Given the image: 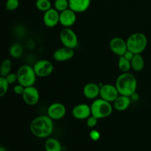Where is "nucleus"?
<instances>
[{"label": "nucleus", "instance_id": "obj_28", "mask_svg": "<svg viewBox=\"0 0 151 151\" xmlns=\"http://www.w3.org/2000/svg\"><path fill=\"white\" fill-rule=\"evenodd\" d=\"M7 80V83H8L10 85H13L15 84L16 82H18V77L17 74L13 73V72H10L6 77H4Z\"/></svg>", "mask_w": 151, "mask_h": 151}, {"label": "nucleus", "instance_id": "obj_23", "mask_svg": "<svg viewBox=\"0 0 151 151\" xmlns=\"http://www.w3.org/2000/svg\"><path fill=\"white\" fill-rule=\"evenodd\" d=\"M118 68L122 72H129L131 69V60L125 58L124 56H119L118 59Z\"/></svg>", "mask_w": 151, "mask_h": 151}, {"label": "nucleus", "instance_id": "obj_30", "mask_svg": "<svg viewBox=\"0 0 151 151\" xmlns=\"http://www.w3.org/2000/svg\"><path fill=\"white\" fill-rule=\"evenodd\" d=\"M89 137L92 141L97 142L100 140V137H101V134H100V131H98L96 129H92L89 133Z\"/></svg>", "mask_w": 151, "mask_h": 151}, {"label": "nucleus", "instance_id": "obj_10", "mask_svg": "<svg viewBox=\"0 0 151 151\" xmlns=\"http://www.w3.org/2000/svg\"><path fill=\"white\" fill-rule=\"evenodd\" d=\"M66 114V108L61 103H53L47 109V115L52 120H60Z\"/></svg>", "mask_w": 151, "mask_h": 151}, {"label": "nucleus", "instance_id": "obj_34", "mask_svg": "<svg viewBox=\"0 0 151 151\" xmlns=\"http://www.w3.org/2000/svg\"><path fill=\"white\" fill-rule=\"evenodd\" d=\"M0 151H7V150L3 146H0Z\"/></svg>", "mask_w": 151, "mask_h": 151}, {"label": "nucleus", "instance_id": "obj_2", "mask_svg": "<svg viewBox=\"0 0 151 151\" xmlns=\"http://www.w3.org/2000/svg\"><path fill=\"white\" fill-rule=\"evenodd\" d=\"M115 86L120 95L131 97L137 91V80L130 72H122L116 78Z\"/></svg>", "mask_w": 151, "mask_h": 151}, {"label": "nucleus", "instance_id": "obj_13", "mask_svg": "<svg viewBox=\"0 0 151 151\" xmlns=\"http://www.w3.org/2000/svg\"><path fill=\"white\" fill-rule=\"evenodd\" d=\"M59 19H60V13L54 7H52L51 9L44 13L43 22L46 27L52 28L59 24Z\"/></svg>", "mask_w": 151, "mask_h": 151}, {"label": "nucleus", "instance_id": "obj_8", "mask_svg": "<svg viewBox=\"0 0 151 151\" xmlns=\"http://www.w3.org/2000/svg\"><path fill=\"white\" fill-rule=\"evenodd\" d=\"M100 97L109 102V103H113V102L119 97V94L116 88V86L112 85V84L106 83L100 84Z\"/></svg>", "mask_w": 151, "mask_h": 151}, {"label": "nucleus", "instance_id": "obj_33", "mask_svg": "<svg viewBox=\"0 0 151 151\" xmlns=\"http://www.w3.org/2000/svg\"><path fill=\"white\" fill-rule=\"evenodd\" d=\"M130 98H131V100H134V101H137V100H139V95L138 93L136 91L135 93H134V94H133L130 97Z\"/></svg>", "mask_w": 151, "mask_h": 151}, {"label": "nucleus", "instance_id": "obj_26", "mask_svg": "<svg viewBox=\"0 0 151 151\" xmlns=\"http://www.w3.org/2000/svg\"><path fill=\"white\" fill-rule=\"evenodd\" d=\"M10 84L4 77L0 76V97H2L7 93Z\"/></svg>", "mask_w": 151, "mask_h": 151}, {"label": "nucleus", "instance_id": "obj_15", "mask_svg": "<svg viewBox=\"0 0 151 151\" xmlns=\"http://www.w3.org/2000/svg\"><path fill=\"white\" fill-rule=\"evenodd\" d=\"M75 55L74 49L69 48L63 46V47L57 49L53 53V58L58 62H65L71 60Z\"/></svg>", "mask_w": 151, "mask_h": 151}, {"label": "nucleus", "instance_id": "obj_11", "mask_svg": "<svg viewBox=\"0 0 151 151\" xmlns=\"http://www.w3.org/2000/svg\"><path fill=\"white\" fill-rule=\"evenodd\" d=\"M109 47L112 52L119 57L123 55L125 52L128 50L126 41L120 37H114L111 38L109 42Z\"/></svg>", "mask_w": 151, "mask_h": 151}, {"label": "nucleus", "instance_id": "obj_22", "mask_svg": "<svg viewBox=\"0 0 151 151\" xmlns=\"http://www.w3.org/2000/svg\"><path fill=\"white\" fill-rule=\"evenodd\" d=\"M13 63L9 58H6L2 60L0 64V76L6 77L9 73L11 72Z\"/></svg>", "mask_w": 151, "mask_h": 151}, {"label": "nucleus", "instance_id": "obj_19", "mask_svg": "<svg viewBox=\"0 0 151 151\" xmlns=\"http://www.w3.org/2000/svg\"><path fill=\"white\" fill-rule=\"evenodd\" d=\"M46 151H62V145L58 139L53 137H48L44 144Z\"/></svg>", "mask_w": 151, "mask_h": 151}, {"label": "nucleus", "instance_id": "obj_21", "mask_svg": "<svg viewBox=\"0 0 151 151\" xmlns=\"http://www.w3.org/2000/svg\"><path fill=\"white\" fill-rule=\"evenodd\" d=\"M24 53V48L22 44L19 43H14L10 46L9 49V54L11 58L14 59L20 58Z\"/></svg>", "mask_w": 151, "mask_h": 151}, {"label": "nucleus", "instance_id": "obj_5", "mask_svg": "<svg viewBox=\"0 0 151 151\" xmlns=\"http://www.w3.org/2000/svg\"><path fill=\"white\" fill-rule=\"evenodd\" d=\"M18 83L24 87L34 86L36 82L37 75L34 71L33 67L27 64L22 65L18 69L17 72Z\"/></svg>", "mask_w": 151, "mask_h": 151}, {"label": "nucleus", "instance_id": "obj_25", "mask_svg": "<svg viewBox=\"0 0 151 151\" xmlns=\"http://www.w3.org/2000/svg\"><path fill=\"white\" fill-rule=\"evenodd\" d=\"M54 8L59 13L69 8V0H55Z\"/></svg>", "mask_w": 151, "mask_h": 151}, {"label": "nucleus", "instance_id": "obj_32", "mask_svg": "<svg viewBox=\"0 0 151 151\" xmlns=\"http://www.w3.org/2000/svg\"><path fill=\"white\" fill-rule=\"evenodd\" d=\"M134 55H135V54H134V53H133L132 52L129 51V50H128L126 52H125V54H124L122 56H124V57H125V58L128 59V60H132L133 58H134Z\"/></svg>", "mask_w": 151, "mask_h": 151}, {"label": "nucleus", "instance_id": "obj_1", "mask_svg": "<svg viewBox=\"0 0 151 151\" xmlns=\"http://www.w3.org/2000/svg\"><path fill=\"white\" fill-rule=\"evenodd\" d=\"M54 120L48 115H41L34 118L30 122V131L35 137L39 139L48 138L54 131Z\"/></svg>", "mask_w": 151, "mask_h": 151}, {"label": "nucleus", "instance_id": "obj_29", "mask_svg": "<svg viewBox=\"0 0 151 151\" xmlns=\"http://www.w3.org/2000/svg\"><path fill=\"white\" fill-rule=\"evenodd\" d=\"M98 119L93 115H91L88 119H86V125L90 128H94L97 125Z\"/></svg>", "mask_w": 151, "mask_h": 151}, {"label": "nucleus", "instance_id": "obj_9", "mask_svg": "<svg viewBox=\"0 0 151 151\" xmlns=\"http://www.w3.org/2000/svg\"><path fill=\"white\" fill-rule=\"evenodd\" d=\"M22 96L24 102L28 106H35L40 100L39 91L34 86L25 87Z\"/></svg>", "mask_w": 151, "mask_h": 151}, {"label": "nucleus", "instance_id": "obj_4", "mask_svg": "<svg viewBox=\"0 0 151 151\" xmlns=\"http://www.w3.org/2000/svg\"><path fill=\"white\" fill-rule=\"evenodd\" d=\"M90 107H91V115L97 117L98 119L109 117L114 110L113 105H111V103H109L100 97L94 100Z\"/></svg>", "mask_w": 151, "mask_h": 151}, {"label": "nucleus", "instance_id": "obj_17", "mask_svg": "<svg viewBox=\"0 0 151 151\" xmlns=\"http://www.w3.org/2000/svg\"><path fill=\"white\" fill-rule=\"evenodd\" d=\"M91 2V0H69V6L76 13H81L89 8Z\"/></svg>", "mask_w": 151, "mask_h": 151}, {"label": "nucleus", "instance_id": "obj_24", "mask_svg": "<svg viewBox=\"0 0 151 151\" xmlns=\"http://www.w3.org/2000/svg\"><path fill=\"white\" fill-rule=\"evenodd\" d=\"M35 7L39 11L44 13L52 8V2L50 0H36Z\"/></svg>", "mask_w": 151, "mask_h": 151}, {"label": "nucleus", "instance_id": "obj_3", "mask_svg": "<svg viewBox=\"0 0 151 151\" xmlns=\"http://www.w3.org/2000/svg\"><path fill=\"white\" fill-rule=\"evenodd\" d=\"M127 47L134 54H142L147 46V38L142 32L132 33L126 40Z\"/></svg>", "mask_w": 151, "mask_h": 151}, {"label": "nucleus", "instance_id": "obj_18", "mask_svg": "<svg viewBox=\"0 0 151 151\" xmlns=\"http://www.w3.org/2000/svg\"><path fill=\"white\" fill-rule=\"evenodd\" d=\"M131 103V100L130 97L119 94V97L113 102V107L118 111H124L129 108Z\"/></svg>", "mask_w": 151, "mask_h": 151}, {"label": "nucleus", "instance_id": "obj_14", "mask_svg": "<svg viewBox=\"0 0 151 151\" xmlns=\"http://www.w3.org/2000/svg\"><path fill=\"white\" fill-rule=\"evenodd\" d=\"M77 21V13L68 8L60 13L59 23L63 27H71L75 24Z\"/></svg>", "mask_w": 151, "mask_h": 151}, {"label": "nucleus", "instance_id": "obj_16", "mask_svg": "<svg viewBox=\"0 0 151 151\" xmlns=\"http://www.w3.org/2000/svg\"><path fill=\"white\" fill-rule=\"evenodd\" d=\"M100 86L95 83H88L83 88V94L84 97L88 100H95L100 97Z\"/></svg>", "mask_w": 151, "mask_h": 151}, {"label": "nucleus", "instance_id": "obj_20", "mask_svg": "<svg viewBox=\"0 0 151 151\" xmlns=\"http://www.w3.org/2000/svg\"><path fill=\"white\" fill-rule=\"evenodd\" d=\"M131 69L134 72H139L143 70L145 67V60L142 54H135L131 60Z\"/></svg>", "mask_w": 151, "mask_h": 151}, {"label": "nucleus", "instance_id": "obj_7", "mask_svg": "<svg viewBox=\"0 0 151 151\" xmlns=\"http://www.w3.org/2000/svg\"><path fill=\"white\" fill-rule=\"evenodd\" d=\"M33 69L38 78H47L50 76L54 70V66L50 60L41 59L33 65Z\"/></svg>", "mask_w": 151, "mask_h": 151}, {"label": "nucleus", "instance_id": "obj_6", "mask_svg": "<svg viewBox=\"0 0 151 151\" xmlns=\"http://www.w3.org/2000/svg\"><path fill=\"white\" fill-rule=\"evenodd\" d=\"M60 39L63 46L75 50L78 46V38L70 27H64L60 32Z\"/></svg>", "mask_w": 151, "mask_h": 151}, {"label": "nucleus", "instance_id": "obj_12", "mask_svg": "<svg viewBox=\"0 0 151 151\" xmlns=\"http://www.w3.org/2000/svg\"><path fill=\"white\" fill-rule=\"evenodd\" d=\"M72 114L75 119L78 120L87 119L91 115V107L86 103H80L72 109Z\"/></svg>", "mask_w": 151, "mask_h": 151}, {"label": "nucleus", "instance_id": "obj_31", "mask_svg": "<svg viewBox=\"0 0 151 151\" xmlns=\"http://www.w3.org/2000/svg\"><path fill=\"white\" fill-rule=\"evenodd\" d=\"M24 88L25 87H24L22 85L18 83L13 86V91H14V93L16 94H17V95H22L24 91Z\"/></svg>", "mask_w": 151, "mask_h": 151}, {"label": "nucleus", "instance_id": "obj_27", "mask_svg": "<svg viewBox=\"0 0 151 151\" xmlns=\"http://www.w3.org/2000/svg\"><path fill=\"white\" fill-rule=\"evenodd\" d=\"M19 0H7L5 2V8L8 11H14L19 7Z\"/></svg>", "mask_w": 151, "mask_h": 151}]
</instances>
